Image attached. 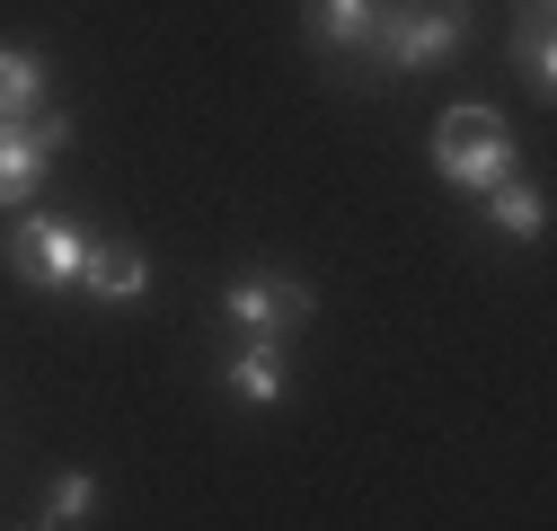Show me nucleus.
<instances>
[{
  "mask_svg": "<svg viewBox=\"0 0 557 531\" xmlns=\"http://www.w3.org/2000/svg\"><path fill=\"white\" fill-rule=\"evenodd\" d=\"M231 398H248V408H274V398L293 390V372H284V346H265V337H248L239 355H231Z\"/></svg>",
  "mask_w": 557,
  "mask_h": 531,
  "instance_id": "obj_8",
  "label": "nucleus"
},
{
  "mask_svg": "<svg viewBox=\"0 0 557 531\" xmlns=\"http://www.w3.org/2000/svg\"><path fill=\"white\" fill-rule=\"evenodd\" d=\"M45 115V62L36 45H0V124H27Z\"/></svg>",
  "mask_w": 557,
  "mask_h": 531,
  "instance_id": "obj_9",
  "label": "nucleus"
},
{
  "mask_svg": "<svg viewBox=\"0 0 557 531\" xmlns=\"http://www.w3.org/2000/svg\"><path fill=\"white\" fill-rule=\"evenodd\" d=\"M301 36H310L319 53H363L372 0H301Z\"/></svg>",
  "mask_w": 557,
  "mask_h": 531,
  "instance_id": "obj_7",
  "label": "nucleus"
},
{
  "mask_svg": "<svg viewBox=\"0 0 557 531\" xmlns=\"http://www.w3.org/2000/svg\"><path fill=\"white\" fill-rule=\"evenodd\" d=\"M89 248H98V231H81V222H62V213H18L0 266H10L27 293H72V284L89 275Z\"/></svg>",
  "mask_w": 557,
  "mask_h": 531,
  "instance_id": "obj_3",
  "label": "nucleus"
},
{
  "mask_svg": "<svg viewBox=\"0 0 557 531\" xmlns=\"http://www.w3.org/2000/svg\"><path fill=\"white\" fill-rule=\"evenodd\" d=\"M469 36V10L460 0H372V53L381 72H434V62H451Z\"/></svg>",
  "mask_w": 557,
  "mask_h": 531,
  "instance_id": "obj_1",
  "label": "nucleus"
},
{
  "mask_svg": "<svg viewBox=\"0 0 557 531\" xmlns=\"http://www.w3.org/2000/svg\"><path fill=\"white\" fill-rule=\"evenodd\" d=\"M36 531H45V522H36Z\"/></svg>",
  "mask_w": 557,
  "mask_h": 531,
  "instance_id": "obj_14",
  "label": "nucleus"
},
{
  "mask_svg": "<svg viewBox=\"0 0 557 531\" xmlns=\"http://www.w3.org/2000/svg\"><path fill=\"white\" fill-rule=\"evenodd\" d=\"M72 143L62 115H27V124H0V213H27V195L45 177V160Z\"/></svg>",
  "mask_w": 557,
  "mask_h": 531,
  "instance_id": "obj_5",
  "label": "nucleus"
},
{
  "mask_svg": "<svg viewBox=\"0 0 557 531\" xmlns=\"http://www.w3.org/2000/svg\"><path fill=\"white\" fill-rule=\"evenodd\" d=\"M486 222H496L505 239H540L548 231V195L522 186V177H505V186H486Z\"/></svg>",
  "mask_w": 557,
  "mask_h": 531,
  "instance_id": "obj_10",
  "label": "nucleus"
},
{
  "mask_svg": "<svg viewBox=\"0 0 557 531\" xmlns=\"http://www.w3.org/2000/svg\"><path fill=\"white\" fill-rule=\"evenodd\" d=\"M540 10H548V0H540Z\"/></svg>",
  "mask_w": 557,
  "mask_h": 531,
  "instance_id": "obj_13",
  "label": "nucleus"
},
{
  "mask_svg": "<svg viewBox=\"0 0 557 531\" xmlns=\"http://www.w3.org/2000/svg\"><path fill=\"white\" fill-rule=\"evenodd\" d=\"M310 284L301 275H239L222 293V328H239V337H265V346H284L293 328H310Z\"/></svg>",
  "mask_w": 557,
  "mask_h": 531,
  "instance_id": "obj_4",
  "label": "nucleus"
},
{
  "mask_svg": "<svg viewBox=\"0 0 557 531\" xmlns=\"http://www.w3.org/2000/svg\"><path fill=\"white\" fill-rule=\"evenodd\" d=\"M89 514H98V479H89V470H62L53 496H45V531H53V522H89Z\"/></svg>",
  "mask_w": 557,
  "mask_h": 531,
  "instance_id": "obj_12",
  "label": "nucleus"
},
{
  "mask_svg": "<svg viewBox=\"0 0 557 531\" xmlns=\"http://www.w3.org/2000/svg\"><path fill=\"white\" fill-rule=\"evenodd\" d=\"M434 177L460 186V195H486V186H505L513 177V133L496 107H451L434 124Z\"/></svg>",
  "mask_w": 557,
  "mask_h": 531,
  "instance_id": "obj_2",
  "label": "nucleus"
},
{
  "mask_svg": "<svg viewBox=\"0 0 557 531\" xmlns=\"http://www.w3.org/2000/svg\"><path fill=\"white\" fill-rule=\"evenodd\" d=\"M513 62H522V81H531L540 98H557V36H548V10H531V18L513 27Z\"/></svg>",
  "mask_w": 557,
  "mask_h": 531,
  "instance_id": "obj_11",
  "label": "nucleus"
},
{
  "mask_svg": "<svg viewBox=\"0 0 557 531\" xmlns=\"http://www.w3.org/2000/svg\"><path fill=\"white\" fill-rule=\"evenodd\" d=\"M81 293H98V301H115V310H124V301H143V293H151V257L133 248V239H98Z\"/></svg>",
  "mask_w": 557,
  "mask_h": 531,
  "instance_id": "obj_6",
  "label": "nucleus"
}]
</instances>
